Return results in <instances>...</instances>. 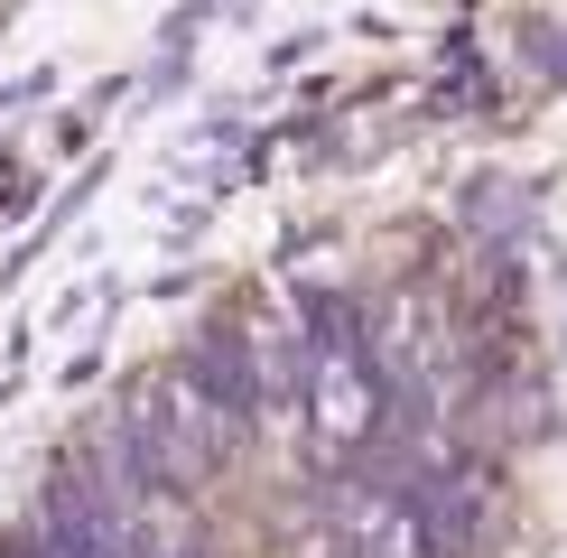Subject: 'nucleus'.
<instances>
[{"mask_svg": "<svg viewBox=\"0 0 567 558\" xmlns=\"http://www.w3.org/2000/svg\"><path fill=\"white\" fill-rule=\"evenodd\" d=\"M326 521H336V540L353 558H437L429 549V521H419V494H400V484H372L353 475V465H336L326 475Z\"/></svg>", "mask_w": 567, "mask_h": 558, "instance_id": "2", "label": "nucleus"}, {"mask_svg": "<svg viewBox=\"0 0 567 558\" xmlns=\"http://www.w3.org/2000/svg\"><path fill=\"white\" fill-rule=\"evenodd\" d=\"M103 418L131 437V456L150 465V484H168V494H205V484L243 456V428L215 410V391L196 382V363H186V354L158 363V372H140Z\"/></svg>", "mask_w": 567, "mask_h": 558, "instance_id": "1", "label": "nucleus"}]
</instances>
